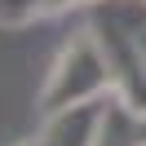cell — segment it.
<instances>
[{"mask_svg":"<svg viewBox=\"0 0 146 146\" xmlns=\"http://www.w3.org/2000/svg\"><path fill=\"white\" fill-rule=\"evenodd\" d=\"M89 27L111 62L115 93L146 115V0H98Z\"/></svg>","mask_w":146,"mask_h":146,"instance_id":"cell-1","label":"cell"},{"mask_svg":"<svg viewBox=\"0 0 146 146\" xmlns=\"http://www.w3.org/2000/svg\"><path fill=\"white\" fill-rule=\"evenodd\" d=\"M111 89H115L111 62H106V53H102L98 36H93V27H89V31H80V36H71L62 44V53L53 58L36 106H40V115H53V111H62V106L102 98V93H111Z\"/></svg>","mask_w":146,"mask_h":146,"instance_id":"cell-2","label":"cell"},{"mask_svg":"<svg viewBox=\"0 0 146 146\" xmlns=\"http://www.w3.org/2000/svg\"><path fill=\"white\" fill-rule=\"evenodd\" d=\"M111 93H115V89H111ZM111 93L89 98V102H75V106H62V111H53V115H44L40 137H44L49 146H93V142H98V124H102V111H106Z\"/></svg>","mask_w":146,"mask_h":146,"instance_id":"cell-3","label":"cell"},{"mask_svg":"<svg viewBox=\"0 0 146 146\" xmlns=\"http://www.w3.org/2000/svg\"><path fill=\"white\" fill-rule=\"evenodd\" d=\"M93 146H146V137H142V111H133L119 93H111Z\"/></svg>","mask_w":146,"mask_h":146,"instance_id":"cell-4","label":"cell"},{"mask_svg":"<svg viewBox=\"0 0 146 146\" xmlns=\"http://www.w3.org/2000/svg\"><path fill=\"white\" fill-rule=\"evenodd\" d=\"M40 13H49V0H0V27H22Z\"/></svg>","mask_w":146,"mask_h":146,"instance_id":"cell-5","label":"cell"},{"mask_svg":"<svg viewBox=\"0 0 146 146\" xmlns=\"http://www.w3.org/2000/svg\"><path fill=\"white\" fill-rule=\"evenodd\" d=\"M75 5H98V0H49V13H62V9H75Z\"/></svg>","mask_w":146,"mask_h":146,"instance_id":"cell-6","label":"cell"},{"mask_svg":"<svg viewBox=\"0 0 146 146\" xmlns=\"http://www.w3.org/2000/svg\"><path fill=\"white\" fill-rule=\"evenodd\" d=\"M18 146H49L44 137H31V142H18Z\"/></svg>","mask_w":146,"mask_h":146,"instance_id":"cell-7","label":"cell"},{"mask_svg":"<svg viewBox=\"0 0 146 146\" xmlns=\"http://www.w3.org/2000/svg\"><path fill=\"white\" fill-rule=\"evenodd\" d=\"M142 137H146V115H142Z\"/></svg>","mask_w":146,"mask_h":146,"instance_id":"cell-8","label":"cell"}]
</instances>
